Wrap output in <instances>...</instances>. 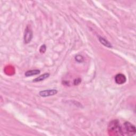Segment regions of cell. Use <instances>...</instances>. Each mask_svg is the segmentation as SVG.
<instances>
[{
    "label": "cell",
    "instance_id": "1",
    "mask_svg": "<svg viewBox=\"0 0 136 136\" xmlns=\"http://www.w3.org/2000/svg\"><path fill=\"white\" fill-rule=\"evenodd\" d=\"M108 129L110 132H115L116 134L121 135H123L122 128L120 126L119 121L118 120H114L110 122L109 125H108Z\"/></svg>",
    "mask_w": 136,
    "mask_h": 136
},
{
    "label": "cell",
    "instance_id": "2",
    "mask_svg": "<svg viewBox=\"0 0 136 136\" xmlns=\"http://www.w3.org/2000/svg\"><path fill=\"white\" fill-rule=\"evenodd\" d=\"M33 37V33L30 27L27 26L25 29L24 34V42L25 44L29 43Z\"/></svg>",
    "mask_w": 136,
    "mask_h": 136
},
{
    "label": "cell",
    "instance_id": "3",
    "mask_svg": "<svg viewBox=\"0 0 136 136\" xmlns=\"http://www.w3.org/2000/svg\"><path fill=\"white\" fill-rule=\"evenodd\" d=\"M125 133L129 135H134L135 133L136 129L134 126L131 124L129 122H126L124 123Z\"/></svg>",
    "mask_w": 136,
    "mask_h": 136
},
{
    "label": "cell",
    "instance_id": "4",
    "mask_svg": "<svg viewBox=\"0 0 136 136\" xmlns=\"http://www.w3.org/2000/svg\"><path fill=\"white\" fill-rule=\"evenodd\" d=\"M58 93V90L56 89H47L39 91V94L41 97H46L48 96H53Z\"/></svg>",
    "mask_w": 136,
    "mask_h": 136
},
{
    "label": "cell",
    "instance_id": "5",
    "mask_svg": "<svg viewBox=\"0 0 136 136\" xmlns=\"http://www.w3.org/2000/svg\"><path fill=\"white\" fill-rule=\"evenodd\" d=\"M126 77L123 74L119 73L115 76V81L118 85L123 84L126 82Z\"/></svg>",
    "mask_w": 136,
    "mask_h": 136
},
{
    "label": "cell",
    "instance_id": "6",
    "mask_svg": "<svg viewBox=\"0 0 136 136\" xmlns=\"http://www.w3.org/2000/svg\"><path fill=\"white\" fill-rule=\"evenodd\" d=\"M49 77H50V74L48 73H44L41 76H39L38 77H37L35 79H34L33 80V82L38 83V82H40V81H42L45 80L46 79H47V78H48Z\"/></svg>",
    "mask_w": 136,
    "mask_h": 136
},
{
    "label": "cell",
    "instance_id": "7",
    "mask_svg": "<svg viewBox=\"0 0 136 136\" xmlns=\"http://www.w3.org/2000/svg\"><path fill=\"white\" fill-rule=\"evenodd\" d=\"M98 39L100 40V42H101V43L102 44H103L104 46H105L107 47H109V48L112 47V44L109 42H108L107 39H106L104 37H102L101 36H99Z\"/></svg>",
    "mask_w": 136,
    "mask_h": 136
},
{
    "label": "cell",
    "instance_id": "8",
    "mask_svg": "<svg viewBox=\"0 0 136 136\" xmlns=\"http://www.w3.org/2000/svg\"><path fill=\"white\" fill-rule=\"evenodd\" d=\"M40 72V71L38 69H35V70H29L26 72L24 73V75L27 77H29L33 76H36L38 74H39Z\"/></svg>",
    "mask_w": 136,
    "mask_h": 136
},
{
    "label": "cell",
    "instance_id": "9",
    "mask_svg": "<svg viewBox=\"0 0 136 136\" xmlns=\"http://www.w3.org/2000/svg\"><path fill=\"white\" fill-rule=\"evenodd\" d=\"M75 59L76 60V61H77L79 63H81L84 61V58L83 56H81L80 55H77L75 57Z\"/></svg>",
    "mask_w": 136,
    "mask_h": 136
},
{
    "label": "cell",
    "instance_id": "10",
    "mask_svg": "<svg viewBox=\"0 0 136 136\" xmlns=\"http://www.w3.org/2000/svg\"><path fill=\"white\" fill-rule=\"evenodd\" d=\"M46 50V46L45 45H43L39 48V52L41 53H44Z\"/></svg>",
    "mask_w": 136,
    "mask_h": 136
},
{
    "label": "cell",
    "instance_id": "11",
    "mask_svg": "<svg viewBox=\"0 0 136 136\" xmlns=\"http://www.w3.org/2000/svg\"><path fill=\"white\" fill-rule=\"evenodd\" d=\"M81 79L80 78H77V79L74 80L73 84L75 86H77V85H79L81 83Z\"/></svg>",
    "mask_w": 136,
    "mask_h": 136
}]
</instances>
